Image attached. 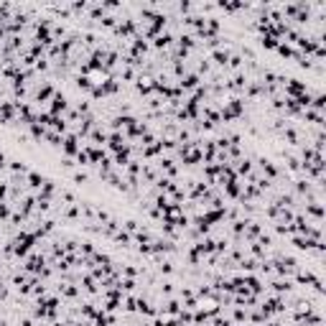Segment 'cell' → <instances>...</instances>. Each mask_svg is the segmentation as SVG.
<instances>
[{
  "label": "cell",
  "instance_id": "cell-1",
  "mask_svg": "<svg viewBox=\"0 0 326 326\" xmlns=\"http://www.w3.org/2000/svg\"><path fill=\"white\" fill-rule=\"evenodd\" d=\"M8 298V283H6V278H0V301H6Z\"/></svg>",
  "mask_w": 326,
  "mask_h": 326
}]
</instances>
